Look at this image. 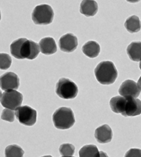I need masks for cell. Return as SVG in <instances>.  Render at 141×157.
Instances as JSON below:
<instances>
[{
  "mask_svg": "<svg viewBox=\"0 0 141 157\" xmlns=\"http://www.w3.org/2000/svg\"><path fill=\"white\" fill-rule=\"evenodd\" d=\"M127 52L129 59L134 61L141 60V42L134 41L129 45Z\"/></svg>",
  "mask_w": 141,
  "mask_h": 157,
  "instance_id": "2e32d148",
  "label": "cell"
},
{
  "mask_svg": "<svg viewBox=\"0 0 141 157\" xmlns=\"http://www.w3.org/2000/svg\"><path fill=\"white\" fill-rule=\"evenodd\" d=\"M141 89L138 83L134 81L128 79L124 81L120 86L118 92L120 96L123 97H132L137 98L139 96Z\"/></svg>",
  "mask_w": 141,
  "mask_h": 157,
  "instance_id": "ba28073f",
  "label": "cell"
},
{
  "mask_svg": "<svg viewBox=\"0 0 141 157\" xmlns=\"http://www.w3.org/2000/svg\"><path fill=\"white\" fill-rule=\"evenodd\" d=\"M94 136L96 140L99 144H108L112 141L113 132L111 128L108 125L105 124L97 128V130H95Z\"/></svg>",
  "mask_w": 141,
  "mask_h": 157,
  "instance_id": "7c38bea8",
  "label": "cell"
},
{
  "mask_svg": "<svg viewBox=\"0 0 141 157\" xmlns=\"http://www.w3.org/2000/svg\"><path fill=\"white\" fill-rule=\"evenodd\" d=\"M125 157H141V150L131 148L126 152Z\"/></svg>",
  "mask_w": 141,
  "mask_h": 157,
  "instance_id": "cb8c5ba5",
  "label": "cell"
},
{
  "mask_svg": "<svg viewBox=\"0 0 141 157\" xmlns=\"http://www.w3.org/2000/svg\"><path fill=\"white\" fill-rule=\"evenodd\" d=\"M126 1L129 2V3H137V2H140V0H126Z\"/></svg>",
  "mask_w": 141,
  "mask_h": 157,
  "instance_id": "484cf974",
  "label": "cell"
},
{
  "mask_svg": "<svg viewBox=\"0 0 141 157\" xmlns=\"http://www.w3.org/2000/svg\"><path fill=\"white\" fill-rule=\"evenodd\" d=\"M41 52L44 55H53L57 51V47L55 39L52 37H45L41 39L39 42Z\"/></svg>",
  "mask_w": 141,
  "mask_h": 157,
  "instance_id": "5bb4252c",
  "label": "cell"
},
{
  "mask_svg": "<svg viewBox=\"0 0 141 157\" xmlns=\"http://www.w3.org/2000/svg\"><path fill=\"white\" fill-rule=\"evenodd\" d=\"M59 46L63 52H74L78 46L77 37L72 33H67L62 36L59 39Z\"/></svg>",
  "mask_w": 141,
  "mask_h": 157,
  "instance_id": "8fae6325",
  "label": "cell"
},
{
  "mask_svg": "<svg viewBox=\"0 0 141 157\" xmlns=\"http://www.w3.org/2000/svg\"><path fill=\"white\" fill-rule=\"evenodd\" d=\"M0 85L3 90L8 91L17 90L19 87V78L17 75L12 72H8L2 75Z\"/></svg>",
  "mask_w": 141,
  "mask_h": 157,
  "instance_id": "30bf717a",
  "label": "cell"
},
{
  "mask_svg": "<svg viewBox=\"0 0 141 157\" xmlns=\"http://www.w3.org/2000/svg\"><path fill=\"white\" fill-rule=\"evenodd\" d=\"M139 68H140V69L141 70V60L140 61V63H139Z\"/></svg>",
  "mask_w": 141,
  "mask_h": 157,
  "instance_id": "f1b7e54d",
  "label": "cell"
},
{
  "mask_svg": "<svg viewBox=\"0 0 141 157\" xmlns=\"http://www.w3.org/2000/svg\"><path fill=\"white\" fill-rule=\"evenodd\" d=\"M15 116H16L15 113L13 110L6 108L2 111V119L8 122H13L15 121Z\"/></svg>",
  "mask_w": 141,
  "mask_h": 157,
  "instance_id": "603a6c76",
  "label": "cell"
},
{
  "mask_svg": "<svg viewBox=\"0 0 141 157\" xmlns=\"http://www.w3.org/2000/svg\"><path fill=\"white\" fill-rule=\"evenodd\" d=\"M62 157H74V156H63Z\"/></svg>",
  "mask_w": 141,
  "mask_h": 157,
  "instance_id": "f546056e",
  "label": "cell"
},
{
  "mask_svg": "<svg viewBox=\"0 0 141 157\" xmlns=\"http://www.w3.org/2000/svg\"><path fill=\"white\" fill-rule=\"evenodd\" d=\"M56 93L63 99H73L77 96L78 89L74 82L69 78H61L56 85Z\"/></svg>",
  "mask_w": 141,
  "mask_h": 157,
  "instance_id": "277c9868",
  "label": "cell"
},
{
  "mask_svg": "<svg viewBox=\"0 0 141 157\" xmlns=\"http://www.w3.org/2000/svg\"><path fill=\"white\" fill-rule=\"evenodd\" d=\"M138 85L139 86V87H140V89H141V76H140V77L139 78V81H138Z\"/></svg>",
  "mask_w": 141,
  "mask_h": 157,
  "instance_id": "4316f807",
  "label": "cell"
},
{
  "mask_svg": "<svg viewBox=\"0 0 141 157\" xmlns=\"http://www.w3.org/2000/svg\"><path fill=\"white\" fill-rule=\"evenodd\" d=\"M52 121L56 128L59 130H67L74 124V114L70 108L61 107L53 114Z\"/></svg>",
  "mask_w": 141,
  "mask_h": 157,
  "instance_id": "3957f363",
  "label": "cell"
},
{
  "mask_svg": "<svg viewBox=\"0 0 141 157\" xmlns=\"http://www.w3.org/2000/svg\"><path fill=\"white\" fill-rule=\"evenodd\" d=\"M97 81L103 85L114 83L118 77V71L112 61H105L99 63L94 70Z\"/></svg>",
  "mask_w": 141,
  "mask_h": 157,
  "instance_id": "7a4b0ae2",
  "label": "cell"
},
{
  "mask_svg": "<svg viewBox=\"0 0 141 157\" xmlns=\"http://www.w3.org/2000/svg\"><path fill=\"white\" fill-rule=\"evenodd\" d=\"M40 51L38 44L32 40H28L26 38H19L10 45L11 55L18 59H35Z\"/></svg>",
  "mask_w": 141,
  "mask_h": 157,
  "instance_id": "6da1fadb",
  "label": "cell"
},
{
  "mask_svg": "<svg viewBox=\"0 0 141 157\" xmlns=\"http://www.w3.org/2000/svg\"><path fill=\"white\" fill-rule=\"evenodd\" d=\"M98 4L94 0H83L80 5V13L86 17H93L97 13Z\"/></svg>",
  "mask_w": 141,
  "mask_h": 157,
  "instance_id": "4fadbf2b",
  "label": "cell"
},
{
  "mask_svg": "<svg viewBox=\"0 0 141 157\" xmlns=\"http://www.w3.org/2000/svg\"><path fill=\"white\" fill-rule=\"evenodd\" d=\"M126 102V97L123 96H116L111 99L109 105L112 110L116 114H121L123 115L124 108Z\"/></svg>",
  "mask_w": 141,
  "mask_h": 157,
  "instance_id": "e0dca14e",
  "label": "cell"
},
{
  "mask_svg": "<svg viewBox=\"0 0 141 157\" xmlns=\"http://www.w3.org/2000/svg\"><path fill=\"white\" fill-rule=\"evenodd\" d=\"M0 68L2 70H7L10 67L11 63H12V59L10 55L5 53H1L0 54Z\"/></svg>",
  "mask_w": 141,
  "mask_h": 157,
  "instance_id": "7402d4cb",
  "label": "cell"
},
{
  "mask_svg": "<svg viewBox=\"0 0 141 157\" xmlns=\"http://www.w3.org/2000/svg\"><path fill=\"white\" fill-rule=\"evenodd\" d=\"M125 27L127 30L130 33L139 32L141 29V22L139 17L136 15L129 17L125 21Z\"/></svg>",
  "mask_w": 141,
  "mask_h": 157,
  "instance_id": "ac0fdd59",
  "label": "cell"
},
{
  "mask_svg": "<svg viewBox=\"0 0 141 157\" xmlns=\"http://www.w3.org/2000/svg\"><path fill=\"white\" fill-rule=\"evenodd\" d=\"M15 115L22 125L32 126L36 121V111L30 106L24 105L15 110Z\"/></svg>",
  "mask_w": 141,
  "mask_h": 157,
  "instance_id": "52a82bcc",
  "label": "cell"
},
{
  "mask_svg": "<svg viewBox=\"0 0 141 157\" xmlns=\"http://www.w3.org/2000/svg\"><path fill=\"white\" fill-rule=\"evenodd\" d=\"M126 102L123 116L136 117L141 114V101L132 97H125Z\"/></svg>",
  "mask_w": 141,
  "mask_h": 157,
  "instance_id": "9c48e42d",
  "label": "cell"
},
{
  "mask_svg": "<svg viewBox=\"0 0 141 157\" xmlns=\"http://www.w3.org/2000/svg\"><path fill=\"white\" fill-rule=\"evenodd\" d=\"M79 157H100V152L95 145H86L81 148Z\"/></svg>",
  "mask_w": 141,
  "mask_h": 157,
  "instance_id": "d6986e66",
  "label": "cell"
},
{
  "mask_svg": "<svg viewBox=\"0 0 141 157\" xmlns=\"http://www.w3.org/2000/svg\"><path fill=\"white\" fill-rule=\"evenodd\" d=\"M100 155H101L100 157H109L108 155H107L105 152H103V151H100Z\"/></svg>",
  "mask_w": 141,
  "mask_h": 157,
  "instance_id": "d4e9b609",
  "label": "cell"
},
{
  "mask_svg": "<svg viewBox=\"0 0 141 157\" xmlns=\"http://www.w3.org/2000/svg\"><path fill=\"white\" fill-rule=\"evenodd\" d=\"M75 147L74 145L70 144H64L59 147V152L62 156H71L74 154Z\"/></svg>",
  "mask_w": 141,
  "mask_h": 157,
  "instance_id": "44dd1931",
  "label": "cell"
},
{
  "mask_svg": "<svg viewBox=\"0 0 141 157\" xmlns=\"http://www.w3.org/2000/svg\"><path fill=\"white\" fill-rule=\"evenodd\" d=\"M24 151L17 145H10L5 150V157H24Z\"/></svg>",
  "mask_w": 141,
  "mask_h": 157,
  "instance_id": "ffe728a7",
  "label": "cell"
},
{
  "mask_svg": "<svg viewBox=\"0 0 141 157\" xmlns=\"http://www.w3.org/2000/svg\"><path fill=\"white\" fill-rule=\"evenodd\" d=\"M54 11L48 4H41L36 6L32 13V19L36 25H48L54 19Z\"/></svg>",
  "mask_w": 141,
  "mask_h": 157,
  "instance_id": "5b68a950",
  "label": "cell"
},
{
  "mask_svg": "<svg viewBox=\"0 0 141 157\" xmlns=\"http://www.w3.org/2000/svg\"><path fill=\"white\" fill-rule=\"evenodd\" d=\"M23 101V95L18 91L12 90L3 92L1 97V103L4 108L10 110H17L20 107Z\"/></svg>",
  "mask_w": 141,
  "mask_h": 157,
  "instance_id": "8992f818",
  "label": "cell"
},
{
  "mask_svg": "<svg viewBox=\"0 0 141 157\" xmlns=\"http://www.w3.org/2000/svg\"><path fill=\"white\" fill-rule=\"evenodd\" d=\"M41 157H52V156H50V155H47V156H41Z\"/></svg>",
  "mask_w": 141,
  "mask_h": 157,
  "instance_id": "83f0119b",
  "label": "cell"
},
{
  "mask_svg": "<svg viewBox=\"0 0 141 157\" xmlns=\"http://www.w3.org/2000/svg\"><path fill=\"white\" fill-rule=\"evenodd\" d=\"M82 50L87 57L90 58H95L99 55L101 48L97 42L94 41H90L83 45Z\"/></svg>",
  "mask_w": 141,
  "mask_h": 157,
  "instance_id": "9a60e30c",
  "label": "cell"
}]
</instances>
